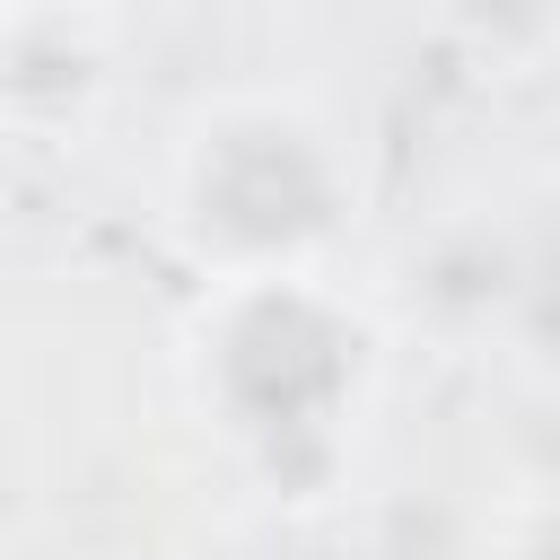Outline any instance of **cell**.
Masks as SVG:
<instances>
[{"label": "cell", "mask_w": 560, "mask_h": 560, "mask_svg": "<svg viewBox=\"0 0 560 560\" xmlns=\"http://www.w3.org/2000/svg\"><path fill=\"white\" fill-rule=\"evenodd\" d=\"M105 88V18L88 9H9L0 18V114L61 122Z\"/></svg>", "instance_id": "3"}, {"label": "cell", "mask_w": 560, "mask_h": 560, "mask_svg": "<svg viewBox=\"0 0 560 560\" xmlns=\"http://www.w3.org/2000/svg\"><path fill=\"white\" fill-rule=\"evenodd\" d=\"M341 149L289 96H228L175 149V228L192 236L210 280L306 271V254L341 228Z\"/></svg>", "instance_id": "1"}, {"label": "cell", "mask_w": 560, "mask_h": 560, "mask_svg": "<svg viewBox=\"0 0 560 560\" xmlns=\"http://www.w3.org/2000/svg\"><path fill=\"white\" fill-rule=\"evenodd\" d=\"M359 324L350 306H332L306 271H262V280H219V298L201 306V402H219V420L254 446L280 438H332V420H350L359 402Z\"/></svg>", "instance_id": "2"}, {"label": "cell", "mask_w": 560, "mask_h": 560, "mask_svg": "<svg viewBox=\"0 0 560 560\" xmlns=\"http://www.w3.org/2000/svg\"><path fill=\"white\" fill-rule=\"evenodd\" d=\"M525 560H560V499L542 508V525H534V542H525Z\"/></svg>", "instance_id": "4"}]
</instances>
